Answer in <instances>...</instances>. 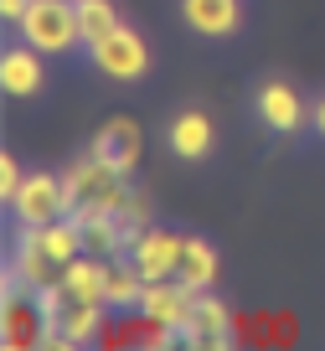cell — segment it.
<instances>
[{
  "label": "cell",
  "mask_w": 325,
  "mask_h": 351,
  "mask_svg": "<svg viewBox=\"0 0 325 351\" xmlns=\"http://www.w3.org/2000/svg\"><path fill=\"white\" fill-rule=\"evenodd\" d=\"M67 181V202H73V217H98V212H119L124 202H130V176L114 171V165H104L93 150L83 155V160H73L62 171Z\"/></svg>",
  "instance_id": "obj_1"
},
{
  "label": "cell",
  "mask_w": 325,
  "mask_h": 351,
  "mask_svg": "<svg viewBox=\"0 0 325 351\" xmlns=\"http://www.w3.org/2000/svg\"><path fill=\"white\" fill-rule=\"evenodd\" d=\"M21 42H32L36 52L62 57L73 47H83V26H77V0H32L21 16Z\"/></svg>",
  "instance_id": "obj_2"
},
{
  "label": "cell",
  "mask_w": 325,
  "mask_h": 351,
  "mask_svg": "<svg viewBox=\"0 0 325 351\" xmlns=\"http://www.w3.org/2000/svg\"><path fill=\"white\" fill-rule=\"evenodd\" d=\"M62 274H67V263L36 238V228H21V222H16L11 258H5V279H16V285L32 289V295H52V289L62 285Z\"/></svg>",
  "instance_id": "obj_3"
},
{
  "label": "cell",
  "mask_w": 325,
  "mask_h": 351,
  "mask_svg": "<svg viewBox=\"0 0 325 351\" xmlns=\"http://www.w3.org/2000/svg\"><path fill=\"white\" fill-rule=\"evenodd\" d=\"M42 330H47L42 295H32V289H21L16 279H5V295H0V346L5 351H32V346H42Z\"/></svg>",
  "instance_id": "obj_4"
},
{
  "label": "cell",
  "mask_w": 325,
  "mask_h": 351,
  "mask_svg": "<svg viewBox=\"0 0 325 351\" xmlns=\"http://www.w3.org/2000/svg\"><path fill=\"white\" fill-rule=\"evenodd\" d=\"M11 217L21 228H42V222L73 217V202H67V181L52 171H32L21 181V191L11 197Z\"/></svg>",
  "instance_id": "obj_5"
},
{
  "label": "cell",
  "mask_w": 325,
  "mask_h": 351,
  "mask_svg": "<svg viewBox=\"0 0 325 351\" xmlns=\"http://www.w3.org/2000/svg\"><path fill=\"white\" fill-rule=\"evenodd\" d=\"M88 57H93V67L104 77H119V83H134V77L150 73V52H145V36L134 32V26H114L108 36H98L93 47H88Z\"/></svg>",
  "instance_id": "obj_6"
},
{
  "label": "cell",
  "mask_w": 325,
  "mask_h": 351,
  "mask_svg": "<svg viewBox=\"0 0 325 351\" xmlns=\"http://www.w3.org/2000/svg\"><path fill=\"white\" fill-rule=\"evenodd\" d=\"M238 341V315L228 310V300H217L212 289L196 295V310L181 330V346H196V351H222Z\"/></svg>",
  "instance_id": "obj_7"
},
{
  "label": "cell",
  "mask_w": 325,
  "mask_h": 351,
  "mask_svg": "<svg viewBox=\"0 0 325 351\" xmlns=\"http://www.w3.org/2000/svg\"><path fill=\"white\" fill-rule=\"evenodd\" d=\"M181 232H165V228H140L130 243V263L140 269L145 279H176L181 269Z\"/></svg>",
  "instance_id": "obj_8"
},
{
  "label": "cell",
  "mask_w": 325,
  "mask_h": 351,
  "mask_svg": "<svg viewBox=\"0 0 325 351\" xmlns=\"http://www.w3.org/2000/svg\"><path fill=\"white\" fill-rule=\"evenodd\" d=\"M196 295H202V289H191L186 279H150V285H145V300H140V315L186 330V320H191V310H196Z\"/></svg>",
  "instance_id": "obj_9"
},
{
  "label": "cell",
  "mask_w": 325,
  "mask_h": 351,
  "mask_svg": "<svg viewBox=\"0 0 325 351\" xmlns=\"http://www.w3.org/2000/svg\"><path fill=\"white\" fill-rule=\"evenodd\" d=\"M88 150L98 155V160L104 165H114V171H124L130 176L134 165H140V150H145V134H140V124L134 119H104V130L93 134V140H88Z\"/></svg>",
  "instance_id": "obj_10"
},
{
  "label": "cell",
  "mask_w": 325,
  "mask_h": 351,
  "mask_svg": "<svg viewBox=\"0 0 325 351\" xmlns=\"http://www.w3.org/2000/svg\"><path fill=\"white\" fill-rule=\"evenodd\" d=\"M253 109H258V119L269 124L274 134H294L304 124V99L289 83H279V77H269V83L253 93Z\"/></svg>",
  "instance_id": "obj_11"
},
{
  "label": "cell",
  "mask_w": 325,
  "mask_h": 351,
  "mask_svg": "<svg viewBox=\"0 0 325 351\" xmlns=\"http://www.w3.org/2000/svg\"><path fill=\"white\" fill-rule=\"evenodd\" d=\"M42 57L47 52H36L32 42L5 47V52H0V88H5L11 99H32L36 88H42Z\"/></svg>",
  "instance_id": "obj_12"
},
{
  "label": "cell",
  "mask_w": 325,
  "mask_h": 351,
  "mask_svg": "<svg viewBox=\"0 0 325 351\" xmlns=\"http://www.w3.org/2000/svg\"><path fill=\"white\" fill-rule=\"evenodd\" d=\"M181 16L202 36H232L243 21V5L238 0H181Z\"/></svg>",
  "instance_id": "obj_13"
},
{
  "label": "cell",
  "mask_w": 325,
  "mask_h": 351,
  "mask_svg": "<svg viewBox=\"0 0 325 351\" xmlns=\"http://www.w3.org/2000/svg\"><path fill=\"white\" fill-rule=\"evenodd\" d=\"M145 285H150V279L140 274V269H134L130 263V253H124V258H108V310H114V315H130V310H140V300H145Z\"/></svg>",
  "instance_id": "obj_14"
},
{
  "label": "cell",
  "mask_w": 325,
  "mask_h": 351,
  "mask_svg": "<svg viewBox=\"0 0 325 351\" xmlns=\"http://www.w3.org/2000/svg\"><path fill=\"white\" fill-rule=\"evenodd\" d=\"M171 150L181 155V160H202V155L212 150V119H206L202 109H181L171 119Z\"/></svg>",
  "instance_id": "obj_15"
},
{
  "label": "cell",
  "mask_w": 325,
  "mask_h": 351,
  "mask_svg": "<svg viewBox=\"0 0 325 351\" xmlns=\"http://www.w3.org/2000/svg\"><path fill=\"white\" fill-rule=\"evenodd\" d=\"M238 341H253V346H289V341H294V315H289V310L238 315Z\"/></svg>",
  "instance_id": "obj_16"
},
{
  "label": "cell",
  "mask_w": 325,
  "mask_h": 351,
  "mask_svg": "<svg viewBox=\"0 0 325 351\" xmlns=\"http://www.w3.org/2000/svg\"><path fill=\"white\" fill-rule=\"evenodd\" d=\"M176 279H186L191 289H212L217 285V248L206 238H186L181 243V269Z\"/></svg>",
  "instance_id": "obj_17"
},
{
  "label": "cell",
  "mask_w": 325,
  "mask_h": 351,
  "mask_svg": "<svg viewBox=\"0 0 325 351\" xmlns=\"http://www.w3.org/2000/svg\"><path fill=\"white\" fill-rule=\"evenodd\" d=\"M77 26H83V47H93L98 36H108L114 26H119L114 0H77Z\"/></svg>",
  "instance_id": "obj_18"
},
{
  "label": "cell",
  "mask_w": 325,
  "mask_h": 351,
  "mask_svg": "<svg viewBox=\"0 0 325 351\" xmlns=\"http://www.w3.org/2000/svg\"><path fill=\"white\" fill-rule=\"evenodd\" d=\"M21 165H16V155H0V202H5V207H11V197L16 191H21Z\"/></svg>",
  "instance_id": "obj_19"
},
{
  "label": "cell",
  "mask_w": 325,
  "mask_h": 351,
  "mask_svg": "<svg viewBox=\"0 0 325 351\" xmlns=\"http://www.w3.org/2000/svg\"><path fill=\"white\" fill-rule=\"evenodd\" d=\"M26 5H32V0H0V16H5V26H21Z\"/></svg>",
  "instance_id": "obj_20"
},
{
  "label": "cell",
  "mask_w": 325,
  "mask_h": 351,
  "mask_svg": "<svg viewBox=\"0 0 325 351\" xmlns=\"http://www.w3.org/2000/svg\"><path fill=\"white\" fill-rule=\"evenodd\" d=\"M310 119H315V130H320V140H325V93L315 99V109H310Z\"/></svg>",
  "instance_id": "obj_21"
}]
</instances>
